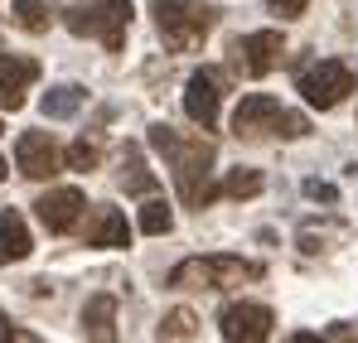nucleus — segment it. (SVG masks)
I'll use <instances>...</instances> for the list:
<instances>
[{"label": "nucleus", "mask_w": 358, "mask_h": 343, "mask_svg": "<svg viewBox=\"0 0 358 343\" xmlns=\"http://www.w3.org/2000/svg\"><path fill=\"white\" fill-rule=\"evenodd\" d=\"M150 145L160 155H170V170H175L179 198L189 208H208L218 198V184H213V145L199 136V140H184L179 131H170L165 121L150 126Z\"/></svg>", "instance_id": "f257e3e1"}, {"label": "nucleus", "mask_w": 358, "mask_h": 343, "mask_svg": "<svg viewBox=\"0 0 358 343\" xmlns=\"http://www.w3.org/2000/svg\"><path fill=\"white\" fill-rule=\"evenodd\" d=\"M63 24L78 39H97L107 54H121L126 29H131V0H87V5H73L63 15Z\"/></svg>", "instance_id": "f03ea898"}, {"label": "nucleus", "mask_w": 358, "mask_h": 343, "mask_svg": "<svg viewBox=\"0 0 358 343\" xmlns=\"http://www.w3.org/2000/svg\"><path fill=\"white\" fill-rule=\"evenodd\" d=\"M262 266L257 261H242V256H189L170 271V286L175 290H228L242 281H257Z\"/></svg>", "instance_id": "7ed1b4c3"}, {"label": "nucleus", "mask_w": 358, "mask_h": 343, "mask_svg": "<svg viewBox=\"0 0 358 343\" xmlns=\"http://www.w3.org/2000/svg\"><path fill=\"white\" fill-rule=\"evenodd\" d=\"M155 24H160L165 49L189 54L213 29V10H208V0H155Z\"/></svg>", "instance_id": "20e7f679"}, {"label": "nucleus", "mask_w": 358, "mask_h": 343, "mask_svg": "<svg viewBox=\"0 0 358 343\" xmlns=\"http://www.w3.org/2000/svg\"><path fill=\"white\" fill-rule=\"evenodd\" d=\"M296 92L315 107V112H334V107L354 92V73H349V63H339V58L310 63V68L296 78Z\"/></svg>", "instance_id": "39448f33"}, {"label": "nucleus", "mask_w": 358, "mask_h": 343, "mask_svg": "<svg viewBox=\"0 0 358 343\" xmlns=\"http://www.w3.org/2000/svg\"><path fill=\"white\" fill-rule=\"evenodd\" d=\"M271 324L276 314L257 300H238L218 314V329H223V343H266L271 339Z\"/></svg>", "instance_id": "423d86ee"}, {"label": "nucleus", "mask_w": 358, "mask_h": 343, "mask_svg": "<svg viewBox=\"0 0 358 343\" xmlns=\"http://www.w3.org/2000/svg\"><path fill=\"white\" fill-rule=\"evenodd\" d=\"M218 102H223V73L218 68H199L184 82V116L203 131L218 126Z\"/></svg>", "instance_id": "0eeeda50"}, {"label": "nucleus", "mask_w": 358, "mask_h": 343, "mask_svg": "<svg viewBox=\"0 0 358 343\" xmlns=\"http://www.w3.org/2000/svg\"><path fill=\"white\" fill-rule=\"evenodd\" d=\"M15 165L24 179H54L63 170V150L54 145L49 131H24L20 145H15Z\"/></svg>", "instance_id": "6e6552de"}, {"label": "nucleus", "mask_w": 358, "mask_h": 343, "mask_svg": "<svg viewBox=\"0 0 358 343\" xmlns=\"http://www.w3.org/2000/svg\"><path fill=\"white\" fill-rule=\"evenodd\" d=\"M233 54H238V68L247 78H266L286 58V39H281V29H257V34L233 44Z\"/></svg>", "instance_id": "1a4fd4ad"}, {"label": "nucleus", "mask_w": 358, "mask_h": 343, "mask_svg": "<svg viewBox=\"0 0 358 343\" xmlns=\"http://www.w3.org/2000/svg\"><path fill=\"white\" fill-rule=\"evenodd\" d=\"M276 116H281V102H276V97L247 92L238 102V112H233V136H238V140H257V136H266V131L276 126Z\"/></svg>", "instance_id": "9d476101"}, {"label": "nucleus", "mask_w": 358, "mask_h": 343, "mask_svg": "<svg viewBox=\"0 0 358 343\" xmlns=\"http://www.w3.org/2000/svg\"><path fill=\"white\" fill-rule=\"evenodd\" d=\"M34 78H39V63L34 58H20V54H5L0 49V107L5 112H20Z\"/></svg>", "instance_id": "9b49d317"}, {"label": "nucleus", "mask_w": 358, "mask_h": 343, "mask_svg": "<svg viewBox=\"0 0 358 343\" xmlns=\"http://www.w3.org/2000/svg\"><path fill=\"white\" fill-rule=\"evenodd\" d=\"M34 208H39V223L49 232H68V228H78L87 198H83V189H49Z\"/></svg>", "instance_id": "f8f14e48"}, {"label": "nucleus", "mask_w": 358, "mask_h": 343, "mask_svg": "<svg viewBox=\"0 0 358 343\" xmlns=\"http://www.w3.org/2000/svg\"><path fill=\"white\" fill-rule=\"evenodd\" d=\"M83 334L92 343H117V300L112 295H92L83 305Z\"/></svg>", "instance_id": "ddd939ff"}, {"label": "nucleus", "mask_w": 358, "mask_h": 343, "mask_svg": "<svg viewBox=\"0 0 358 343\" xmlns=\"http://www.w3.org/2000/svg\"><path fill=\"white\" fill-rule=\"evenodd\" d=\"M29 251H34V237L24 228V218H20L15 208H5V213H0V266L24 261Z\"/></svg>", "instance_id": "4468645a"}, {"label": "nucleus", "mask_w": 358, "mask_h": 343, "mask_svg": "<svg viewBox=\"0 0 358 343\" xmlns=\"http://www.w3.org/2000/svg\"><path fill=\"white\" fill-rule=\"evenodd\" d=\"M87 247H131V228L121 218V208H97L87 223Z\"/></svg>", "instance_id": "2eb2a0df"}, {"label": "nucleus", "mask_w": 358, "mask_h": 343, "mask_svg": "<svg viewBox=\"0 0 358 343\" xmlns=\"http://www.w3.org/2000/svg\"><path fill=\"white\" fill-rule=\"evenodd\" d=\"M83 102H87V92H83L78 82H59V87H49V92H44L39 112L49 116V121H63V116H78V112H83Z\"/></svg>", "instance_id": "dca6fc26"}, {"label": "nucleus", "mask_w": 358, "mask_h": 343, "mask_svg": "<svg viewBox=\"0 0 358 343\" xmlns=\"http://www.w3.org/2000/svg\"><path fill=\"white\" fill-rule=\"evenodd\" d=\"M121 189L126 194H155V174L145 170V160H141V145H126L121 150Z\"/></svg>", "instance_id": "f3484780"}, {"label": "nucleus", "mask_w": 358, "mask_h": 343, "mask_svg": "<svg viewBox=\"0 0 358 343\" xmlns=\"http://www.w3.org/2000/svg\"><path fill=\"white\" fill-rule=\"evenodd\" d=\"M266 189V174L252 170V165H238V170H228V179L218 184V194H228V198H257Z\"/></svg>", "instance_id": "a211bd4d"}, {"label": "nucleus", "mask_w": 358, "mask_h": 343, "mask_svg": "<svg viewBox=\"0 0 358 343\" xmlns=\"http://www.w3.org/2000/svg\"><path fill=\"white\" fill-rule=\"evenodd\" d=\"M194 334H199L194 309H170V314L160 319V329H155V339H160V343H189Z\"/></svg>", "instance_id": "6ab92c4d"}, {"label": "nucleus", "mask_w": 358, "mask_h": 343, "mask_svg": "<svg viewBox=\"0 0 358 343\" xmlns=\"http://www.w3.org/2000/svg\"><path fill=\"white\" fill-rule=\"evenodd\" d=\"M10 10H15V24H20V29H29V34H49V24H54L44 0H15Z\"/></svg>", "instance_id": "aec40b11"}, {"label": "nucleus", "mask_w": 358, "mask_h": 343, "mask_svg": "<svg viewBox=\"0 0 358 343\" xmlns=\"http://www.w3.org/2000/svg\"><path fill=\"white\" fill-rule=\"evenodd\" d=\"M170 228H175L170 203H165V198H150V203L141 208V232H145V237H165Z\"/></svg>", "instance_id": "412c9836"}, {"label": "nucleus", "mask_w": 358, "mask_h": 343, "mask_svg": "<svg viewBox=\"0 0 358 343\" xmlns=\"http://www.w3.org/2000/svg\"><path fill=\"white\" fill-rule=\"evenodd\" d=\"M63 165H68V170H97V165H102V150H97V140H87V136H83V140H73V145H68V155H63Z\"/></svg>", "instance_id": "4be33fe9"}, {"label": "nucleus", "mask_w": 358, "mask_h": 343, "mask_svg": "<svg viewBox=\"0 0 358 343\" xmlns=\"http://www.w3.org/2000/svg\"><path fill=\"white\" fill-rule=\"evenodd\" d=\"M276 136H286V140H300V136H310V116H300V112H286L281 107V116H276V126H271Z\"/></svg>", "instance_id": "5701e85b"}, {"label": "nucleus", "mask_w": 358, "mask_h": 343, "mask_svg": "<svg viewBox=\"0 0 358 343\" xmlns=\"http://www.w3.org/2000/svg\"><path fill=\"white\" fill-rule=\"evenodd\" d=\"M305 198H315V203H339V189L324 184V179H305Z\"/></svg>", "instance_id": "b1692460"}, {"label": "nucleus", "mask_w": 358, "mask_h": 343, "mask_svg": "<svg viewBox=\"0 0 358 343\" xmlns=\"http://www.w3.org/2000/svg\"><path fill=\"white\" fill-rule=\"evenodd\" d=\"M0 343H39L29 329H20V324H10V314L0 309Z\"/></svg>", "instance_id": "393cba45"}, {"label": "nucleus", "mask_w": 358, "mask_h": 343, "mask_svg": "<svg viewBox=\"0 0 358 343\" xmlns=\"http://www.w3.org/2000/svg\"><path fill=\"white\" fill-rule=\"evenodd\" d=\"M266 5H271V15H281V20H300L310 0H266Z\"/></svg>", "instance_id": "a878e982"}, {"label": "nucleus", "mask_w": 358, "mask_h": 343, "mask_svg": "<svg viewBox=\"0 0 358 343\" xmlns=\"http://www.w3.org/2000/svg\"><path fill=\"white\" fill-rule=\"evenodd\" d=\"M291 343H324V339H320V334H296Z\"/></svg>", "instance_id": "bb28decb"}, {"label": "nucleus", "mask_w": 358, "mask_h": 343, "mask_svg": "<svg viewBox=\"0 0 358 343\" xmlns=\"http://www.w3.org/2000/svg\"><path fill=\"white\" fill-rule=\"evenodd\" d=\"M5 170H10V165H5V160H0V179H5Z\"/></svg>", "instance_id": "cd10ccee"}, {"label": "nucleus", "mask_w": 358, "mask_h": 343, "mask_svg": "<svg viewBox=\"0 0 358 343\" xmlns=\"http://www.w3.org/2000/svg\"><path fill=\"white\" fill-rule=\"evenodd\" d=\"M0 136H5V121H0Z\"/></svg>", "instance_id": "c85d7f7f"}]
</instances>
